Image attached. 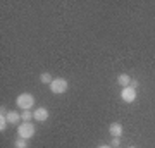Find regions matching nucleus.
I'll use <instances>...</instances> for the list:
<instances>
[{
  "label": "nucleus",
  "instance_id": "obj_1",
  "mask_svg": "<svg viewBox=\"0 0 155 148\" xmlns=\"http://www.w3.org/2000/svg\"><path fill=\"white\" fill-rule=\"evenodd\" d=\"M16 105L22 110H31V107H35V97L31 93H21L16 98Z\"/></svg>",
  "mask_w": 155,
  "mask_h": 148
},
{
  "label": "nucleus",
  "instance_id": "obj_2",
  "mask_svg": "<svg viewBox=\"0 0 155 148\" xmlns=\"http://www.w3.org/2000/svg\"><path fill=\"white\" fill-rule=\"evenodd\" d=\"M35 133H36V127H35V124H31V122H21V124L17 126V134H19V138L29 140V138L35 136Z\"/></svg>",
  "mask_w": 155,
  "mask_h": 148
},
{
  "label": "nucleus",
  "instance_id": "obj_3",
  "mask_svg": "<svg viewBox=\"0 0 155 148\" xmlns=\"http://www.w3.org/2000/svg\"><path fill=\"white\" fill-rule=\"evenodd\" d=\"M67 88H69V83H67V79H64V77H55L54 81L50 83V91L55 93V95L66 93Z\"/></svg>",
  "mask_w": 155,
  "mask_h": 148
},
{
  "label": "nucleus",
  "instance_id": "obj_4",
  "mask_svg": "<svg viewBox=\"0 0 155 148\" xmlns=\"http://www.w3.org/2000/svg\"><path fill=\"white\" fill-rule=\"evenodd\" d=\"M121 98L122 102H126V104H131V102H134L136 100V90L131 86H126L121 90Z\"/></svg>",
  "mask_w": 155,
  "mask_h": 148
},
{
  "label": "nucleus",
  "instance_id": "obj_5",
  "mask_svg": "<svg viewBox=\"0 0 155 148\" xmlns=\"http://www.w3.org/2000/svg\"><path fill=\"white\" fill-rule=\"evenodd\" d=\"M48 115H50V112L45 109V107H38V109H35V112H33V119L36 122H45L48 119Z\"/></svg>",
  "mask_w": 155,
  "mask_h": 148
},
{
  "label": "nucleus",
  "instance_id": "obj_6",
  "mask_svg": "<svg viewBox=\"0 0 155 148\" xmlns=\"http://www.w3.org/2000/svg\"><path fill=\"white\" fill-rule=\"evenodd\" d=\"M7 121H9V124H12V126H17V122L21 121V114H17V110L7 112Z\"/></svg>",
  "mask_w": 155,
  "mask_h": 148
},
{
  "label": "nucleus",
  "instance_id": "obj_7",
  "mask_svg": "<svg viewBox=\"0 0 155 148\" xmlns=\"http://www.w3.org/2000/svg\"><path fill=\"white\" fill-rule=\"evenodd\" d=\"M109 133L112 134V138H114V136L121 138V134H122V126L119 124V122H112L110 126H109Z\"/></svg>",
  "mask_w": 155,
  "mask_h": 148
},
{
  "label": "nucleus",
  "instance_id": "obj_8",
  "mask_svg": "<svg viewBox=\"0 0 155 148\" xmlns=\"http://www.w3.org/2000/svg\"><path fill=\"white\" fill-rule=\"evenodd\" d=\"M9 126V121H7V114H5V107H0V131L4 133Z\"/></svg>",
  "mask_w": 155,
  "mask_h": 148
},
{
  "label": "nucleus",
  "instance_id": "obj_9",
  "mask_svg": "<svg viewBox=\"0 0 155 148\" xmlns=\"http://www.w3.org/2000/svg\"><path fill=\"white\" fill-rule=\"evenodd\" d=\"M117 83H119L122 88H126V86L131 84V77L127 76V74H119V76H117Z\"/></svg>",
  "mask_w": 155,
  "mask_h": 148
},
{
  "label": "nucleus",
  "instance_id": "obj_10",
  "mask_svg": "<svg viewBox=\"0 0 155 148\" xmlns=\"http://www.w3.org/2000/svg\"><path fill=\"white\" fill-rule=\"evenodd\" d=\"M40 81L43 83V84H50V83L54 81V77H52L50 72H41V74H40Z\"/></svg>",
  "mask_w": 155,
  "mask_h": 148
},
{
  "label": "nucleus",
  "instance_id": "obj_11",
  "mask_svg": "<svg viewBox=\"0 0 155 148\" xmlns=\"http://www.w3.org/2000/svg\"><path fill=\"white\" fill-rule=\"evenodd\" d=\"M14 146L16 148H28V140H24V138H17L16 143H14Z\"/></svg>",
  "mask_w": 155,
  "mask_h": 148
},
{
  "label": "nucleus",
  "instance_id": "obj_12",
  "mask_svg": "<svg viewBox=\"0 0 155 148\" xmlns=\"http://www.w3.org/2000/svg\"><path fill=\"white\" fill-rule=\"evenodd\" d=\"M31 117H33V114H31V110H22L21 119H22L24 122H29V121H31Z\"/></svg>",
  "mask_w": 155,
  "mask_h": 148
},
{
  "label": "nucleus",
  "instance_id": "obj_13",
  "mask_svg": "<svg viewBox=\"0 0 155 148\" xmlns=\"http://www.w3.org/2000/svg\"><path fill=\"white\" fill-rule=\"evenodd\" d=\"M119 145H121V138L114 136V138H112V143H110V146H112V148H117Z\"/></svg>",
  "mask_w": 155,
  "mask_h": 148
},
{
  "label": "nucleus",
  "instance_id": "obj_14",
  "mask_svg": "<svg viewBox=\"0 0 155 148\" xmlns=\"http://www.w3.org/2000/svg\"><path fill=\"white\" fill-rule=\"evenodd\" d=\"M129 86L136 90V88H138V81H134V79H131V84H129Z\"/></svg>",
  "mask_w": 155,
  "mask_h": 148
},
{
  "label": "nucleus",
  "instance_id": "obj_15",
  "mask_svg": "<svg viewBox=\"0 0 155 148\" xmlns=\"http://www.w3.org/2000/svg\"><path fill=\"white\" fill-rule=\"evenodd\" d=\"M98 148H112L110 145H102V146H98Z\"/></svg>",
  "mask_w": 155,
  "mask_h": 148
},
{
  "label": "nucleus",
  "instance_id": "obj_16",
  "mask_svg": "<svg viewBox=\"0 0 155 148\" xmlns=\"http://www.w3.org/2000/svg\"><path fill=\"white\" fill-rule=\"evenodd\" d=\"M129 148H136V146H129Z\"/></svg>",
  "mask_w": 155,
  "mask_h": 148
}]
</instances>
